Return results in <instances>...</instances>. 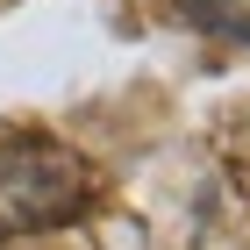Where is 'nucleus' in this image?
Segmentation results:
<instances>
[{"instance_id": "1", "label": "nucleus", "mask_w": 250, "mask_h": 250, "mask_svg": "<svg viewBox=\"0 0 250 250\" xmlns=\"http://www.w3.org/2000/svg\"><path fill=\"white\" fill-rule=\"evenodd\" d=\"M93 193H100V179L72 143L36 136V129L0 143V243L36 236V229H72L93 208Z\"/></svg>"}, {"instance_id": "2", "label": "nucleus", "mask_w": 250, "mask_h": 250, "mask_svg": "<svg viewBox=\"0 0 250 250\" xmlns=\"http://www.w3.org/2000/svg\"><path fill=\"white\" fill-rule=\"evenodd\" d=\"M179 15H186V29H200L214 43H250V15L236 0H179Z\"/></svg>"}]
</instances>
